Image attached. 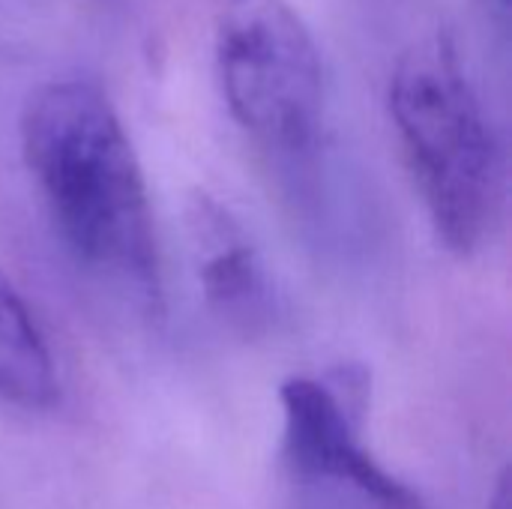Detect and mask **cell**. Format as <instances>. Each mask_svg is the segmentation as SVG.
Masks as SVG:
<instances>
[{"label": "cell", "mask_w": 512, "mask_h": 509, "mask_svg": "<svg viewBox=\"0 0 512 509\" xmlns=\"http://www.w3.org/2000/svg\"><path fill=\"white\" fill-rule=\"evenodd\" d=\"M213 39L231 117L273 153H309L324 117V66L303 15L288 0H219Z\"/></svg>", "instance_id": "3957f363"}, {"label": "cell", "mask_w": 512, "mask_h": 509, "mask_svg": "<svg viewBox=\"0 0 512 509\" xmlns=\"http://www.w3.org/2000/svg\"><path fill=\"white\" fill-rule=\"evenodd\" d=\"M387 105L438 237L459 255L483 249L504 216L507 162L456 48L435 39L402 54Z\"/></svg>", "instance_id": "7a4b0ae2"}, {"label": "cell", "mask_w": 512, "mask_h": 509, "mask_svg": "<svg viewBox=\"0 0 512 509\" xmlns=\"http://www.w3.org/2000/svg\"><path fill=\"white\" fill-rule=\"evenodd\" d=\"M18 132L24 165L72 258L159 306L162 258L150 192L105 87L84 75L39 84L21 108Z\"/></svg>", "instance_id": "6da1fadb"}, {"label": "cell", "mask_w": 512, "mask_h": 509, "mask_svg": "<svg viewBox=\"0 0 512 509\" xmlns=\"http://www.w3.org/2000/svg\"><path fill=\"white\" fill-rule=\"evenodd\" d=\"M0 399L45 411L60 399V378L45 333L21 291L0 270Z\"/></svg>", "instance_id": "5b68a950"}, {"label": "cell", "mask_w": 512, "mask_h": 509, "mask_svg": "<svg viewBox=\"0 0 512 509\" xmlns=\"http://www.w3.org/2000/svg\"><path fill=\"white\" fill-rule=\"evenodd\" d=\"M189 228L210 309L237 333H261L273 318V288L249 234L207 195L192 201Z\"/></svg>", "instance_id": "277c9868"}]
</instances>
